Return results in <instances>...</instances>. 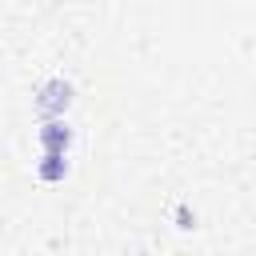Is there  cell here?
<instances>
[{
  "label": "cell",
  "instance_id": "1",
  "mask_svg": "<svg viewBox=\"0 0 256 256\" xmlns=\"http://www.w3.org/2000/svg\"><path fill=\"white\" fill-rule=\"evenodd\" d=\"M68 104H72V84L64 76H52L36 88V112L40 116H64Z\"/></svg>",
  "mask_w": 256,
  "mask_h": 256
},
{
  "label": "cell",
  "instance_id": "2",
  "mask_svg": "<svg viewBox=\"0 0 256 256\" xmlns=\"http://www.w3.org/2000/svg\"><path fill=\"white\" fill-rule=\"evenodd\" d=\"M36 140H40V152H68L72 148V128H68L64 116H44Z\"/></svg>",
  "mask_w": 256,
  "mask_h": 256
},
{
  "label": "cell",
  "instance_id": "3",
  "mask_svg": "<svg viewBox=\"0 0 256 256\" xmlns=\"http://www.w3.org/2000/svg\"><path fill=\"white\" fill-rule=\"evenodd\" d=\"M68 152H40V160H36V176L44 180V184H60L64 176H68V160H64Z\"/></svg>",
  "mask_w": 256,
  "mask_h": 256
},
{
  "label": "cell",
  "instance_id": "4",
  "mask_svg": "<svg viewBox=\"0 0 256 256\" xmlns=\"http://www.w3.org/2000/svg\"><path fill=\"white\" fill-rule=\"evenodd\" d=\"M176 228H192V212L188 208H176Z\"/></svg>",
  "mask_w": 256,
  "mask_h": 256
}]
</instances>
